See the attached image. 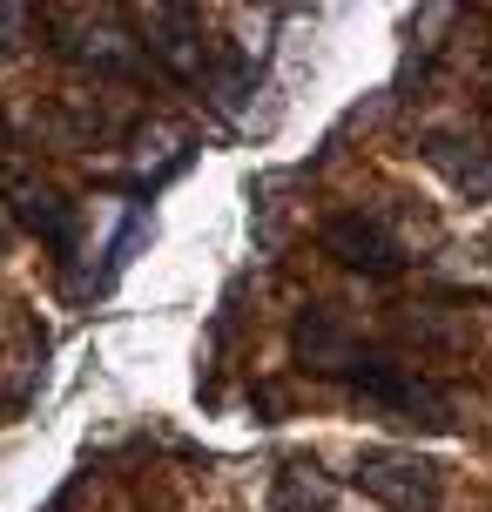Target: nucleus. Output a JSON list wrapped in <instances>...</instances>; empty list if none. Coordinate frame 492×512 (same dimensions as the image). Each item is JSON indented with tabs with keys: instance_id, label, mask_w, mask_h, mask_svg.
<instances>
[{
	"instance_id": "f257e3e1",
	"label": "nucleus",
	"mask_w": 492,
	"mask_h": 512,
	"mask_svg": "<svg viewBox=\"0 0 492 512\" xmlns=\"http://www.w3.org/2000/svg\"><path fill=\"white\" fill-rule=\"evenodd\" d=\"M344 384H351L371 411H385L391 425H412V432H452V425H459V418H452V398H445L418 364H405V358L371 351Z\"/></svg>"
},
{
	"instance_id": "f03ea898",
	"label": "nucleus",
	"mask_w": 492,
	"mask_h": 512,
	"mask_svg": "<svg viewBox=\"0 0 492 512\" xmlns=\"http://www.w3.org/2000/svg\"><path fill=\"white\" fill-rule=\"evenodd\" d=\"M351 486L364 499H378L385 512H439L445 472H439V459L405 452V445H364L351 459Z\"/></svg>"
},
{
	"instance_id": "7ed1b4c3",
	"label": "nucleus",
	"mask_w": 492,
	"mask_h": 512,
	"mask_svg": "<svg viewBox=\"0 0 492 512\" xmlns=\"http://www.w3.org/2000/svg\"><path fill=\"white\" fill-rule=\"evenodd\" d=\"M317 243H324V256H337L344 270H364V277H398L405 270V243L371 209H337V216H324Z\"/></svg>"
},
{
	"instance_id": "20e7f679",
	"label": "nucleus",
	"mask_w": 492,
	"mask_h": 512,
	"mask_svg": "<svg viewBox=\"0 0 492 512\" xmlns=\"http://www.w3.org/2000/svg\"><path fill=\"white\" fill-rule=\"evenodd\" d=\"M290 358H297V371H311V378H351L371 358V344L331 304H311L297 317V331H290Z\"/></svg>"
},
{
	"instance_id": "39448f33",
	"label": "nucleus",
	"mask_w": 492,
	"mask_h": 512,
	"mask_svg": "<svg viewBox=\"0 0 492 512\" xmlns=\"http://www.w3.org/2000/svg\"><path fill=\"white\" fill-rule=\"evenodd\" d=\"M418 155L439 169L466 203H492V142H479V135H452V128H432L425 142H418Z\"/></svg>"
},
{
	"instance_id": "423d86ee",
	"label": "nucleus",
	"mask_w": 492,
	"mask_h": 512,
	"mask_svg": "<svg viewBox=\"0 0 492 512\" xmlns=\"http://www.w3.org/2000/svg\"><path fill=\"white\" fill-rule=\"evenodd\" d=\"M14 216H21L34 236H48L61 256L75 250V209L61 203L54 189H41V182H14Z\"/></svg>"
},
{
	"instance_id": "0eeeda50",
	"label": "nucleus",
	"mask_w": 492,
	"mask_h": 512,
	"mask_svg": "<svg viewBox=\"0 0 492 512\" xmlns=\"http://www.w3.org/2000/svg\"><path fill=\"white\" fill-rule=\"evenodd\" d=\"M337 486L317 472V459H290L277 479H270V512H331Z\"/></svg>"
}]
</instances>
